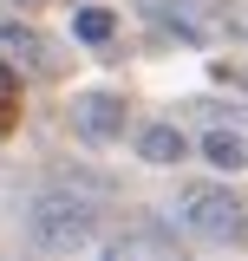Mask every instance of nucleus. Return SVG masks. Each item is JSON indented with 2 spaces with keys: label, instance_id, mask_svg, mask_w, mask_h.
I'll return each mask as SVG.
<instances>
[{
  "label": "nucleus",
  "instance_id": "1",
  "mask_svg": "<svg viewBox=\"0 0 248 261\" xmlns=\"http://www.w3.org/2000/svg\"><path fill=\"white\" fill-rule=\"evenodd\" d=\"M98 196L85 190H46V196H33L27 202V242L33 248H46V255H72V248H85L98 235V209H92Z\"/></svg>",
  "mask_w": 248,
  "mask_h": 261
},
{
  "label": "nucleus",
  "instance_id": "2",
  "mask_svg": "<svg viewBox=\"0 0 248 261\" xmlns=\"http://www.w3.org/2000/svg\"><path fill=\"white\" fill-rule=\"evenodd\" d=\"M177 222L196 242H242L248 235V202L222 183H183L177 190Z\"/></svg>",
  "mask_w": 248,
  "mask_h": 261
},
{
  "label": "nucleus",
  "instance_id": "3",
  "mask_svg": "<svg viewBox=\"0 0 248 261\" xmlns=\"http://www.w3.org/2000/svg\"><path fill=\"white\" fill-rule=\"evenodd\" d=\"M229 0H163V20L177 27V39H189V46H216V39H229Z\"/></svg>",
  "mask_w": 248,
  "mask_h": 261
},
{
  "label": "nucleus",
  "instance_id": "4",
  "mask_svg": "<svg viewBox=\"0 0 248 261\" xmlns=\"http://www.w3.org/2000/svg\"><path fill=\"white\" fill-rule=\"evenodd\" d=\"M72 124H79V137H92V144H111V137H124V105L111 92H85L72 105Z\"/></svg>",
  "mask_w": 248,
  "mask_h": 261
},
{
  "label": "nucleus",
  "instance_id": "5",
  "mask_svg": "<svg viewBox=\"0 0 248 261\" xmlns=\"http://www.w3.org/2000/svg\"><path fill=\"white\" fill-rule=\"evenodd\" d=\"M105 255H111V261H137V255H157V261H163V255H177V235H163L157 222H131L124 235H111Z\"/></svg>",
  "mask_w": 248,
  "mask_h": 261
},
{
  "label": "nucleus",
  "instance_id": "6",
  "mask_svg": "<svg viewBox=\"0 0 248 261\" xmlns=\"http://www.w3.org/2000/svg\"><path fill=\"white\" fill-rule=\"evenodd\" d=\"M137 157L157 163V170H170V163L189 157V137H183L177 124H144V130H137Z\"/></svg>",
  "mask_w": 248,
  "mask_h": 261
},
{
  "label": "nucleus",
  "instance_id": "7",
  "mask_svg": "<svg viewBox=\"0 0 248 261\" xmlns=\"http://www.w3.org/2000/svg\"><path fill=\"white\" fill-rule=\"evenodd\" d=\"M0 46H7L13 59H27V65H39V72H46V39H39L33 27H13V20H0Z\"/></svg>",
  "mask_w": 248,
  "mask_h": 261
},
{
  "label": "nucleus",
  "instance_id": "8",
  "mask_svg": "<svg viewBox=\"0 0 248 261\" xmlns=\"http://www.w3.org/2000/svg\"><path fill=\"white\" fill-rule=\"evenodd\" d=\"M203 157L216 163V170H242V163H248V144L235 137V130H209V137H203Z\"/></svg>",
  "mask_w": 248,
  "mask_h": 261
},
{
  "label": "nucleus",
  "instance_id": "9",
  "mask_svg": "<svg viewBox=\"0 0 248 261\" xmlns=\"http://www.w3.org/2000/svg\"><path fill=\"white\" fill-rule=\"evenodd\" d=\"M72 33H79V39H85V46H105V39H111V33H118V20H111V13H105V7H85V13H79V20H72Z\"/></svg>",
  "mask_w": 248,
  "mask_h": 261
},
{
  "label": "nucleus",
  "instance_id": "10",
  "mask_svg": "<svg viewBox=\"0 0 248 261\" xmlns=\"http://www.w3.org/2000/svg\"><path fill=\"white\" fill-rule=\"evenodd\" d=\"M65 190H85V196H111V176H98V170H79V163H65L59 170Z\"/></svg>",
  "mask_w": 248,
  "mask_h": 261
},
{
  "label": "nucleus",
  "instance_id": "11",
  "mask_svg": "<svg viewBox=\"0 0 248 261\" xmlns=\"http://www.w3.org/2000/svg\"><path fill=\"white\" fill-rule=\"evenodd\" d=\"M229 39H242V46H248V0L235 7V13H229Z\"/></svg>",
  "mask_w": 248,
  "mask_h": 261
},
{
  "label": "nucleus",
  "instance_id": "12",
  "mask_svg": "<svg viewBox=\"0 0 248 261\" xmlns=\"http://www.w3.org/2000/svg\"><path fill=\"white\" fill-rule=\"evenodd\" d=\"M20 7H39V0H20Z\"/></svg>",
  "mask_w": 248,
  "mask_h": 261
}]
</instances>
